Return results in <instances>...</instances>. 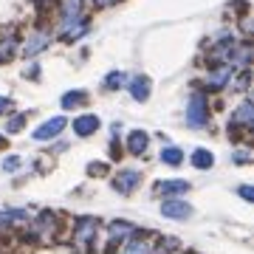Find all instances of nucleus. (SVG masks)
I'll use <instances>...</instances> for the list:
<instances>
[{"mask_svg":"<svg viewBox=\"0 0 254 254\" xmlns=\"http://www.w3.org/2000/svg\"><path fill=\"white\" fill-rule=\"evenodd\" d=\"M209 122V102L203 93H192L190 105H187V125L190 127H203Z\"/></svg>","mask_w":254,"mask_h":254,"instance_id":"1","label":"nucleus"},{"mask_svg":"<svg viewBox=\"0 0 254 254\" xmlns=\"http://www.w3.org/2000/svg\"><path fill=\"white\" fill-rule=\"evenodd\" d=\"M96 232H99V220L79 218L73 223V243L79 246V249H88V246L96 240Z\"/></svg>","mask_w":254,"mask_h":254,"instance_id":"2","label":"nucleus"},{"mask_svg":"<svg viewBox=\"0 0 254 254\" xmlns=\"http://www.w3.org/2000/svg\"><path fill=\"white\" fill-rule=\"evenodd\" d=\"M161 215L164 218H173V220H187L192 215V206L181 198H167V200H161Z\"/></svg>","mask_w":254,"mask_h":254,"instance_id":"3","label":"nucleus"},{"mask_svg":"<svg viewBox=\"0 0 254 254\" xmlns=\"http://www.w3.org/2000/svg\"><path fill=\"white\" fill-rule=\"evenodd\" d=\"M63 130H65V119L54 116V119H48V122H43L31 136H34V141H48V138H57Z\"/></svg>","mask_w":254,"mask_h":254,"instance_id":"4","label":"nucleus"},{"mask_svg":"<svg viewBox=\"0 0 254 254\" xmlns=\"http://www.w3.org/2000/svg\"><path fill=\"white\" fill-rule=\"evenodd\" d=\"M133 235H136V226H133V223H127V220H113V223L108 226V240H110V246L125 243V240H130Z\"/></svg>","mask_w":254,"mask_h":254,"instance_id":"5","label":"nucleus"},{"mask_svg":"<svg viewBox=\"0 0 254 254\" xmlns=\"http://www.w3.org/2000/svg\"><path fill=\"white\" fill-rule=\"evenodd\" d=\"M141 184V173L138 170H125V173L116 175V181H113V190L122 192V195H127V192H133Z\"/></svg>","mask_w":254,"mask_h":254,"instance_id":"6","label":"nucleus"},{"mask_svg":"<svg viewBox=\"0 0 254 254\" xmlns=\"http://www.w3.org/2000/svg\"><path fill=\"white\" fill-rule=\"evenodd\" d=\"M232 76H235V68L223 63V65H218V68H215V71L206 76V85L212 88V91H220V88H223V85L232 79Z\"/></svg>","mask_w":254,"mask_h":254,"instance_id":"7","label":"nucleus"},{"mask_svg":"<svg viewBox=\"0 0 254 254\" xmlns=\"http://www.w3.org/2000/svg\"><path fill=\"white\" fill-rule=\"evenodd\" d=\"M99 130V116H93V113H85V116H76L73 119V133L76 136H91V133H96Z\"/></svg>","mask_w":254,"mask_h":254,"instance_id":"8","label":"nucleus"},{"mask_svg":"<svg viewBox=\"0 0 254 254\" xmlns=\"http://www.w3.org/2000/svg\"><path fill=\"white\" fill-rule=\"evenodd\" d=\"M252 119H254V105L246 99L243 105L232 113V127H243V130H249V127H252Z\"/></svg>","mask_w":254,"mask_h":254,"instance_id":"9","label":"nucleus"},{"mask_svg":"<svg viewBox=\"0 0 254 254\" xmlns=\"http://www.w3.org/2000/svg\"><path fill=\"white\" fill-rule=\"evenodd\" d=\"M51 43V34L48 31H37V34H31L26 40V46H23V51H26V57H34V54H40L43 48Z\"/></svg>","mask_w":254,"mask_h":254,"instance_id":"10","label":"nucleus"},{"mask_svg":"<svg viewBox=\"0 0 254 254\" xmlns=\"http://www.w3.org/2000/svg\"><path fill=\"white\" fill-rule=\"evenodd\" d=\"M155 246L147 240V237H141V235H133L130 240H125V252L122 254H150Z\"/></svg>","mask_w":254,"mask_h":254,"instance_id":"11","label":"nucleus"},{"mask_svg":"<svg viewBox=\"0 0 254 254\" xmlns=\"http://www.w3.org/2000/svg\"><path fill=\"white\" fill-rule=\"evenodd\" d=\"M130 96L136 102L150 99V79H147V76H133V79H130Z\"/></svg>","mask_w":254,"mask_h":254,"instance_id":"12","label":"nucleus"},{"mask_svg":"<svg viewBox=\"0 0 254 254\" xmlns=\"http://www.w3.org/2000/svg\"><path fill=\"white\" fill-rule=\"evenodd\" d=\"M147 144H150V138H147L144 130H133V133H130L127 147H130V153H133V155H144L147 153Z\"/></svg>","mask_w":254,"mask_h":254,"instance_id":"13","label":"nucleus"},{"mask_svg":"<svg viewBox=\"0 0 254 254\" xmlns=\"http://www.w3.org/2000/svg\"><path fill=\"white\" fill-rule=\"evenodd\" d=\"M155 190L161 192V195H184V192H190V184L187 181H161Z\"/></svg>","mask_w":254,"mask_h":254,"instance_id":"14","label":"nucleus"},{"mask_svg":"<svg viewBox=\"0 0 254 254\" xmlns=\"http://www.w3.org/2000/svg\"><path fill=\"white\" fill-rule=\"evenodd\" d=\"M192 164H195L198 170H209V167L215 164V158H212V153H209V150H203V147H198V150L192 153Z\"/></svg>","mask_w":254,"mask_h":254,"instance_id":"15","label":"nucleus"},{"mask_svg":"<svg viewBox=\"0 0 254 254\" xmlns=\"http://www.w3.org/2000/svg\"><path fill=\"white\" fill-rule=\"evenodd\" d=\"M161 161L170 164V167H178V164L184 161V153L178 150V147H164L161 150Z\"/></svg>","mask_w":254,"mask_h":254,"instance_id":"16","label":"nucleus"},{"mask_svg":"<svg viewBox=\"0 0 254 254\" xmlns=\"http://www.w3.org/2000/svg\"><path fill=\"white\" fill-rule=\"evenodd\" d=\"M85 99H88V93H85V91H71V93H65V96H63V108H65V110L79 108Z\"/></svg>","mask_w":254,"mask_h":254,"instance_id":"17","label":"nucleus"},{"mask_svg":"<svg viewBox=\"0 0 254 254\" xmlns=\"http://www.w3.org/2000/svg\"><path fill=\"white\" fill-rule=\"evenodd\" d=\"M125 82H127V76L122 71H110L108 76H105V88H108V91H119Z\"/></svg>","mask_w":254,"mask_h":254,"instance_id":"18","label":"nucleus"},{"mask_svg":"<svg viewBox=\"0 0 254 254\" xmlns=\"http://www.w3.org/2000/svg\"><path fill=\"white\" fill-rule=\"evenodd\" d=\"M14 40H17V37L9 34V40H3V43H0V63H3V60H11V54H14V46H17Z\"/></svg>","mask_w":254,"mask_h":254,"instance_id":"19","label":"nucleus"},{"mask_svg":"<svg viewBox=\"0 0 254 254\" xmlns=\"http://www.w3.org/2000/svg\"><path fill=\"white\" fill-rule=\"evenodd\" d=\"M23 122H26V116H23V113H20V116H14L9 125H6V133H17L20 127H23Z\"/></svg>","mask_w":254,"mask_h":254,"instance_id":"20","label":"nucleus"},{"mask_svg":"<svg viewBox=\"0 0 254 254\" xmlns=\"http://www.w3.org/2000/svg\"><path fill=\"white\" fill-rule=\"evenodd\" d=\"M235 85H237V91H246V85H249V71L240 73V79H237Z\"/></svg>","mask_w":254,"mask_h":254,"instance_id":"21","label":"nucleus"},{"mask_svg":"<svg viewBox=\"0 0 254 254\" xmlns=\"http://www.w3.org/2000/svg\"><path fill=\"white\" fill-rule=\"evenodd\" d=\"M235 161H237V164H249L252 158H249V153H246V150H237V153H235Z\"/></svg>","mask_w":254,"mask_h":254,"instance_id":"22","label":"nucleus"},{"mask_svg":"<svg viewBox=\"0 0 254 254\" xmlns=\"http://www.w3.org/2000/svg\"><path fill=\"white\" fill-rule=\"evenodd\" d=\"M3 113H11V102L6 99V96H0V116Z\"/></svg>","mask_w":254,"mask_h":254,"instance_id":"23","label":"nucleus"},{"mask_svg":"<svg viewBox=\"0 0 254 254\" xmlns=\"http://www.w3.org/2000/svg\"><path fill=\"white\" fill-rule=\"evenodd\" d=\"M240 198H246V200H254V190H252V187H240Z\"/></svg>","mask_w":254,"mask_h":254,"instance_id":"24","label":"nucleus"},{"mask_svg":"<svg viewBox=\"0 0 254 254\" xmlns=\"http://www.w3.org/2000/svg\"><path fill=\"white\" fill-rule=\"evenodd\" d=\"M3 167H6V170H17V167H20V158H9V161H3Z\"/></svg>","mask_w":254,"mask_h":254,"instance_id":"25","label":"nucleus"},{"mask_svg":"<svg viewBox=\"0 0 254 254\" xmlns=\"http://www.w3.org/2000/svg\"><path fill=\"white\" fill-rule=\"evenodd\" d=\"M93 3H99V6H110V3H116V0H93Z\"/></svg>","mask_w":254,"mask_h":254,"instance_id":"26","label":"nucleus"},{"mask_svg":"<svg viewBox=\"0 0 254 254\" xmlns=\"http://www.w3.org/2000/svg\"><path fill=\"white\" fill-rule=\"evenodd\" d=\"M150 254H164V249H161V246H155V249H153Z\"/></svg>","mask_w":254,"mask_h":254,"instance_id":"27","label":"nucleus"},{"mask_svg":"<svg viewBox=\"0 0 254 254\" xmlns=\"http://www.w3.org/2000/svg\"><path fill=\"white\" fill-rule=\"evenodd\" d=\"M0 147H6V133H0Z\"/></svg>","mask_w":254,"mask_h":254,"instance_id":"28","label":"nucleus"}]
</instances>
